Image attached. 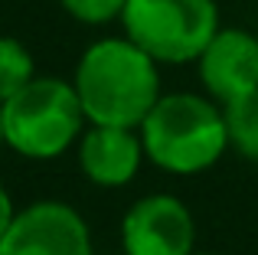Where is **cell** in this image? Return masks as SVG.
<instances>
[{
    "label": "cell",
    "mask_w": 258,
    "mask_h": 255,
    "mask_svg": "<svg viewBox=\"0 0 258 255\" xmlns=\"http://www.w3.org/2000/svg\"><path fill=\"white\" fill-rule=\"evenodd\" d=\"M13 216H17V210H13V200H10V193H7V186L0 183V239L7 236Z\"/></svg>",
    "instance_id": "7c38bea8"
},
{
    "label": "cell",
    "mask_w": 258,
    "mask_h": 255,
    "mask_svg": "<svg viewBox=\"0 0 258 255\" xmlns=\"http://www.w3.org/2000/svg\"><path fill=\"white\" fill-rule=\"evenodd\" d=\"M144 141L138 128L92 124L79 138V164L95 186H124L138 177L144 160Z\"/></svg>",
    "instance_id": "ba28073f"
},
{
    "label": "cell",
    "mask_w": 258,
    "mask_h": 255,
    "mask_svg": "<svg viewBox=\"0 0 258 255\" xmlns=\"http://www.w3.org/2000/svg\"><path fill=\"white\" fill-rule=\"evenodd\" d=\"M134 39L108 36L92 43L76 66L72 85L88 124L141 128L160 98V69Z\"/></svg>",
    "instance_id": "6da1fadb"
},
{
    "label": "cell",
    "mask_w": 258,
    "mask_h": 255,
    "mask_svg": "<svg viewBox=\"0 0 258 255\" xmlns=\"http://www.w3.org/2000/svg\"><path fill=\"white\" fill-rule=\"evenodd\" d=\"M121 26L160 66H183L196 62L219 33V7L216 0H127Z\"/></svg>",
    "instance_id": "277c9868"
},
{
    "label": "cell",
    "mask_w": 258,
    "mask_h": 255,
    "mask_svg": "<svg viewBox=\"0 0 258 255\" xmlns=\"http://www.w3.org/2000/svg\"><path fill=\"white\" fill-rule=\"evenodd\" d=\"M193 242V213L170 193L141 197L121 219L124 255H189Z\"/></svg>",
    "instance_id": "8992f818"
},
{
    "label": "cell",
    "mask_w": 258,
    "mask_h": 255,
    "mask_svg": "<svg viewBox=\"0 0 258 255\" xmlns=\"http://www.w3.org/2000/svg\"><path fill=\"white\" fill-rule=\"evenodd\" d=\"M0 255H92V232L69 203L39 200L13 216Z\"/></svg>",
    "instance_id": "5b68a950"
},
{
    "label": "cell",
    "mask_w": 258,
    "mask_h": 255,
    "mask_svg": "<svg viewBox=\"0 0 258 255\" xmlns=\"http://www.w3.org/2000/svg\"><path fill=\"white\" fill-rule=\"evenodd\" d=\"M33 76H36V66L30 49L13 36H0V105L17 95Z\"/></svg>",
    "instance_id": "30bf717a"
},
{
    "label": "cell",
    "mask_w": 258,
    "mask_h": 255,
    "mask_svg": "<svg viewBox=\"0 0 258 255\" xmlns=\"http://www.w3.org/2000/svg\"><path fill=\"white\" fill-rule=\"evenodd\" d=\"M7 147L30 160H52L66 154L85 131L79 92L66 79L33 76L13 98L0 105Z\"/></svg>",
    "instance_id": "3957f363"
},
{
    "label": "cell",
    "mask_w": 258,
    "mask_h": 255,
    "mask_svg": "<svg viewBox=\"0 0 258 255\" xmlns=\"http://www.w3.org/2000/svg\"><path fill=\"white\" fill-rule=\"evenodd\" d=\"M59 4L79 23L101 26V23H111V20H121L127 0H59Z\"/></svg>",
    "instance_id": "8fae6325"
},
{
    "label": "cell",
    "mask_w": 258,
    "mask_h": 255,
    "mask_svg": "<svg viewBox=\"0 0 258 255\" xmlns=\"http://www.w3.org/2000/svg\"><path fill=\"white\" fill-rule=\"evenodd\" d=\"M7 147V138H4V115H0V151Z\"/></svg>",
    "instance_id": "4fadbf2b"
},
{
    "label": "cell",
    "mask_w": 258,
    "mask_h": 255,
    "mask_svg": "<svg viewBox=\"0 0 258 255\" xmlns=\"http://www.w3.org/2000/svg\"><path fill=\"white\" fill-rule=\"evenodd\" d=\"M189 255H216V252H189Z\"/></svg>",
    "instance_id": "5bb4252c"
},
{
    "label": "cell",
    "mask_w": 258,
    "mask_h": 255,
    "mask_svg": "<svg viewBox=\"0 0 258 255\" xmlns=\"http://www.w3.org/2000/svg\"><path fill=\"white\" fill-rule=\"evenodd\" d=\"M200 82L219 105L258 89V36L239 26H219L196 59Z\"/></svg>",
    "instance_id": "52a82bcc"
},
{
    "label": "cell",
    "mask_w": 258,
    "mask_h": 255,
    "mask_svg": "<svg viewBox=\"0 0 258 255\" xmlns=\"http://www.w3.org/2000/svg\"><path fill=\"white\" fill-rule=\"evenodd\" d=\"M222 111L229 128V147H235L248 160H258V89L222 105Z\"/></svg>",
    "instance_id": "9c48e42d"
},
{
    "label": "cell",
    "mask_w": 258,
    "mask_h": 255,
    "mask_svg": "<svg viewBox=\"0 0 258 255\" xmlns=\"http://www.w3.org/2000/svg\"><path fill=\"white\" fill-rule=\"evenodd\" d=\"M141 141L151 164L176 177L203 173L229 147L226 111L216 98L196 92H170L141 121Z\"/></svg>",
    "instance_id": "7a4b0ae2"
}]
</instances>
